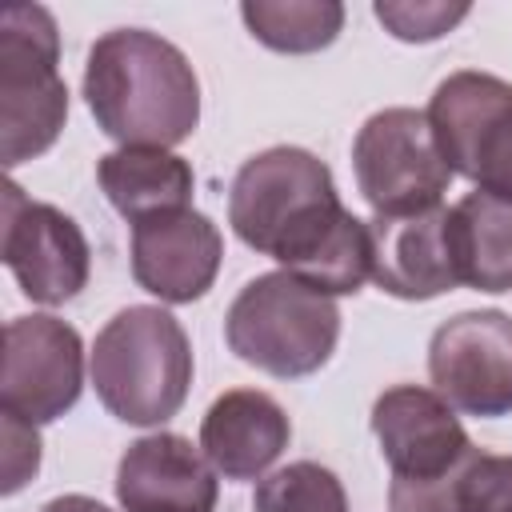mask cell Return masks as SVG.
<instances>
[{
	"instance_id": "603a6c76",
	"label": "cell",
	"mask_w": 512,
	"mask_h": 512,
	"mask_svg": "<svg viewBox=\"0 0 512 512\" xmlns=\"http://www.w3.org/2000/svg\"><path fill=\"white\" fill-rule=\"evenodd\" d=\"M40 512H112V508H104V504H100V500H92V496L68 492V496H56V500H48Z\"/></svg>"
},
{
	"instance_id": "3957f363",
	"label": "cell",
	"mask_w": 512,
	"mask_h": 512,
	"mask_svg": "<svg viewBox=\"0 0 512 512\" xmlns=\"http://www.w3.org/2000/svg\"><path fill=\"white\" fill-rule=\"evenodd\" d=\"M88 372L100 404L116 420L152 428L172 420L188 400L192 344L172 312L156 304H132L100 328Z\"/></svg>"
},
{
	"instance_id": "8fae6325",
	"label": "cell",
	"mask_w": 512,
	"mask_h": 512,
	"mask_svg": "<svg viewBox=\"0 0 512 512\" xmlns=\"http://www.w3.org/2000/svg\"><path fill=\"white\" fill-rule=\"evenodd\" d=\"M0 256L20 292L36 304H64L88 284V240L80 224L56 204L28 200L16 180L4 184Z\"/></svg>"
},
{
	"instance_id": "6da1fadb",
	"label": "cell",
	"mask_w": 512,
	"mask_h": 512,
	"mask_svg": "<svg viewBox=\"0 0 512 512\" xmlns=\"http://www.w3.org/2000/svg\"><path fill=\"white\" fill-rule=\"evenodd\" d=\"M228 224L280 272L328 296L360 292L372 276L368 220L340 204L328 164L308 148L276 144L244 160L228 192Z\"/></svg>"
},
{
	"instance_id": "277c9868",
	"label": "cell",
	"mask_w": 512,
	"mask_h": 512,
	"mask_svg": "<svg viewBox=\"0 0 512 512\" xmlns=\"http://www.w3.org/2000/svg\"><path fill=\"white\" fill-rule=\"evenodd\" d=\"M372 432L392 468V512H460V480L480 456L456 408L420 384H396L372 404Z\"/></svg>"
},
{
	"instance_id": "44dd1931",
	"label": "cell",
	"mask_w": 512,
	"mask_h": 512,
	"mask_svg": "<svg viewBox=\"0 0 512 512\" xmlns=\"http://www.w3.org/2000/svg\"><path fill=\"white\" fill-rule=\"evenodd\" d=\"M460 512H512V456L480 452L460 480Z\"/></svg>"
},
{
	"instance_id": "ba28073f",
	"label": "cell",
	"mask_w": 512,
	"mask_h": 512,
	"mask_svg": "<svg viewBox=\"0 0 512 512\" xmlns=\"http://www.w3.org/2000/svg\"><path fill=\"white\" fill-rule=\"evenodd\" d=\"M440 156L480 192L512 200V84L488 72H452L428 104Z\"/></svg>"
},
{
	"instance_id": "5bb4252c",
	"label": "cell",
	"mask_w": 512,
	"mask_h": 512,
	"mask_svg": "<svg viewBox=\"0 0 512 512\" xmlns=\"http://www.w3.org/2000/svg\"><path fill=\"white\" fill-rule=\"evenodd\" d=\"M372 276L380 292L396 300H432L460 284L452 244H448V208L436 204L412 216H372Z\"/></svg>"
},
{
	"instance_id": "52a82bcc",
	"label": "cell",
	"mask_w": 512,
	"mask_h": 512,
	"mask_svg": "<svg viewBox=\"0 0 512 512\" xmlns=\"http://www.w3.org/2000/svg\"><path fill=\"white\" fill-rule=\"evenodd\" d=\"M352 168H356L360 196L376 208V216L428 212L444 200L456 176L440 156L428 112H416V108L372 112L356 132Z\"/></svg>"
},
{
	"instance_id": "9a60e30c",
	"label": "cell",
	"mask_w": 512,
	"mask_h": 512,
	"mask_svg": "<svg viewBox=\"0 0 512 512\" xmlns=\"http://www.w3.org/2000/svg\"><path fill=\"white\" fill-rule=\"evenodd\" d=\"M288 412L256 388H232L212 400L200 420V448L224 480L264 476L288 448Z\"/></svg>"
},
{
	"instance_id": "ffe728a7",
	"label": "cell",
	"mask_w": 512,
	"mask_h": 512,
	"mask_svg": "<svg viewBox=\"0 0 512 512\" xmlns=\"http://www.w3.org/2000/svg\"><path fill=\"white\" fill-rule=\"evenodd\" d=\"M468 16V4H404V0H380L376 4V20L396 36V40H440L444 32H452L460 20Z\"/></svg>"
},
{
	"instance_id": "30bf717a",
	"label": "cell",
	"mask_w": 512,
	"mask_h": 512,
	"mask_svg": "<svg viewBox=\"0 0 512 512\" xmlns=\"http://www.w3.org/2000/svg\"><path fill=\"white\" fill-rule=\"evenodd\" d=\"M84 388L80 332L56 316H16L4 328L0 404L28 424L60 420Z\"/></svg>"
},
{
	"instance_id": "8992f818",
	"label": "cell",
	"mask_w": 512,
	"mask_h": 512,
	"mask_svg": "<svg viewBox=\"0 0 512 512\" xmlns=\"http://www.w3.org/2000/svg\"><path fill=\"white\" fill-rule=\"evenodd\" d=\"M60 32L48 8L8 4L0 12V160L16 168L48 152L68 120L60 80Z\"/></svg>"
},
{
	"instance_id": "7402d4cb",
	"label": "cell",
	"mask_w": 512,
	"mask_h": 512,
	"mask_svg": "<svg viewBox=\"0 0 512 512\" xmlns=\"http://www.w3.org/2000/svg\"><path fill=\"white\" fill-rule=\"evenodd\" d=\"M4 440H8V452H4V492H16L40 468V436H36V424L4 412Z\"/></svg>"
},
{
	"instance_id": "4fadbf2b",
	"label": "cell",
	"mask_w": 512,
	"mask_h": 512,
	"mask_svg": "<svg viewBox=\"0 0 512 512\" xmlns=\"http://www.w3.org/2000/svg\"><path fill=\"white\" fill-rule=\"evenodd\" d=\"M216 496V468L188 436L152 432L120 456L116 500L124 512H216Z\"/></svg>"
},
{
	"instance_id": "ac0fdd59",
	"label": "cell",
	"mask_w": 512,
	"mask_h": 512,
	"mask_svg": "<svg viewBox=\"0 0 512 512\" xmlns=\"http://www.w3.org/2000/svg\"><path fill=\"white\" fill-rule=\"evenodd\" d=\"M248 32L272 52H320L344 28V4L336 0H248L240 4Z\"/></svg>"
},
{
	"instance_id": "d6986e66",
	"label": "cell",
	"mask_w": 512,
	"mask_h": 512,
	"mask_svg": "<svg viewBox=\"0 0 512 512\" xmlns=\"http://www.w3.org/2000/svg\"><path fill=\"white\" fill-rule=\"evenodd\" d=\"M252 512H348V496L332 468L296 460L256 484Z\"/></svg>"
},
{
	"instance_id": "5b68a950",
	"label": "cell",
	"mask_w": 512,
	"mask_h": 512,
	"mask_svg": "<svg viewBox=\"0 0 512 512\" xmlns=\"http://www.w3.org/2000/svg\"><path fill=\"white\" fill-rule=\"evenodd\" d=\"M228 348L280 380L312 376L340 340V308L328 292L292 272H264L240 288L224 316Z\"/></svg>"
},
{
	"instance_id": "e0dca14e",
	"label": "cell",
	"mask_w": 512,
	"mask_h": 512,
	"mask_svg": "<svg viewBox=\"0 0 512 512\" xmlns=\"http://www.w3.org/2000/svg\"><path fill=\"white\" fill-rule=\"evenodd\" d=\"M448 244L460 284L476 292H512V200L468 192L448 208Z\"/></svg>"
},
{
	"instance_id": "7a4b0ae2",
	"label": "cell",
	"mask_w": 512,
	"mask_h": 512,
	"mask_svg": "<svg viewBox=\"0 0 512 512\" xmlns=\"http://www.w3.org/2000/svg\"><path fill=\"white\" fill-rule=\"evenodd\" d=\"M84 100L124 148H172L200 124V80L188 56L144 28L104 32L84 64Z\"/></svg>"
},
{
	"instance_id": "7c38bea8",
	"label": "cell",
	"mask_w": 512,
	"mask_h": 512,
	"mask_svg": "<svg viewBox=\"0 0 512 512\" xmlns=\"http://www.w3.org/2000/svg\"><path fill=\"white\" fill-rule=\"evenodd\" d=\"M220 260V228L196 208H176L132 224V276L164 304L200 300L212 288Z\"/></svg>"
},
{
	"instance_id": "2e32d148",
	"label": "cell",
	"mask_w": 512,
	"mask_h": 512,
	"mask_svg": "<svg viewBox=\"0 0 512 512\" xmlns=\"http://www.w3.org/2000/svg\"><path fill=\"white\" fill-rule=\"evenodd\" d=\"M96 180L108 196V204L128 220L140 224L160 212L192 208V164L168 148H116L100 156Z\"/></svg>"
},
{
	"instance_id": "9c48e42d",
	"label": "cell",
	"mask_w": 512,
	"mask_h": 512,
	"mask_svg": "<svg viewBox=\"0 0 512 512\" xmlns=\"http://www.w3.org/2000/svg\"><path fill=\"white\" fill-rule=\"evenodd\" d=\"M428 376L436 392L468 416L512 412V316L496 308L460 312L432 332Z\"/></svg>"
}]
</instances>
